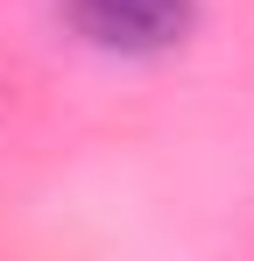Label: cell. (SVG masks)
<instances>
[{
    "label": "cell",
    "mask_w": 254,
    "mask_h": 261,
    "mask_svg": "<svg viewBox=\"0 0 254 261\" xmlns=\"http://www.w3.org/2000/svg\"><path fill=\"white\" fill-rule=\"evenodd\" d=\"M78 36L92 49H113V57H156L191 29V7L198 0H64Z\"/></svg>",
    "instance_id": "1"
}]
</instances>
